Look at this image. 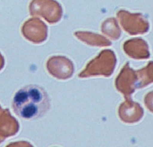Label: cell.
I'll list each match as a JSON object with an SVG mask.
<instances>
[{"mask_svg":"<svg viewBox=\"0 0 153 147\" xmlns=\"http://www.w3.org/2000/svg\"><path fill=\"white\" fill-rule=\"evenodd\" d=\"M12 107L19 117L34 120L43 117L49 111L50 99L46 90L41 86L28 85L15 94Z\"/></svg>","mask_w":153,"mask_h":147,"instance_id":"6da1fadb","label":"cell"}]
</instances>
